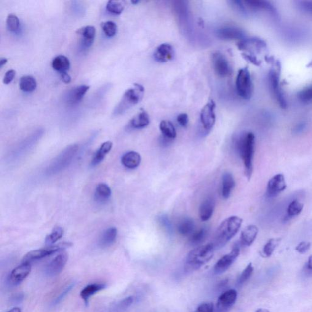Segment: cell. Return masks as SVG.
I'll return each mask as SVG.
<instances>
[{"instance_id":"6da1fadb","label":"cell","mask_w":312,"mask_h":312,"mask_svg":"<svg viewBox=\"0 0 312 312\" xmlns=\"http://www.w3.org/2000/svg\"><path fill=\"white\" fill-rule=\"evenodd\" d=\"M255 137L252 132L242 134L237 141V150L244 163L245 175L249 180L253 172V158L255 151Z\"/></svg>"},{"instance_id":"7a4b0ae2","label":"cell","mask_w":312,"mask_h":312,"mask_svg":"<svg viewBox=\"0 0 312 312\" xmlns=\"http://www.w3.org/2000/svg\"><path fill=\"white\" fill-rule=\"evenodd\" d=\"M215 247L208 244L196 248L188 253L186 259L185 270L187 273H191L201 268L209 262L213 257Z\"/></svg>"},{"instance_id":"3957f363","label":"cell","mask_w":312,"mask_h":312,"mask_svg":"<svg viewBox=\"0 0 312 312\" xmlns=\"http://www.w3.org/2000/svg\"><path fill=\"white\" fill-rule=\"evenodd\" d=\"M242 219L237 216H231L221 222L216 231L214 242L215 249H219L236 236L241 228Z\"/></svg>"},{"instance_id":"277c9868","label":"cell","mask_w":312,"mask_h":312,"mask_svg":"<svg viewBox=\"0 0 312 312\" xmlns=\"http://www.w3.org/2000/svg\"><path fill=\"white\" fill-rule=\"evenodd\" d=\"M145 89L142 85L138 84H135L133 87L127 90L123 95L118 105L115 108L113 111L114 116H121L132 107L137 105L142 101Z\"/></svg>"},{"instance_id":"5b68a950","label":"cell","mask_w":312,"mask_h":312,"mask_svg":"<svg viewBox=\"0 0 312 312\" xmlns=\"http://www.w3.org/2000/svg\"><path fill=\"white\" fill-rule=\"evenodd\" d=\"M79 146L72 145L67 146L53 160L45 170L47 175H53L62 172L71 163L78 153Z\"/></svg>"},{"instance_id":"8992f818","label":"cell","mask_w":312,"mask_h":312,"mask_svg":"<svg viewBox=\"0 0 312 312\" xmlns=\"http://www.w3.org/2000/svg\"><path fill=\"white\" fill-rule=\"evenodd\" d=\"M237 93L243 99L250 100L252 97L254 86L249 69H241L237 74L236 79Z\"/></svg>"},{"instance_id":"52a82bcc","label":"cell","mask_w":312,"mask_h":312,"mask_svg":"<svg viewBox=\"0 0 312 312\" xmlns=\"http://www.w3.org/2000/svg\"><path fill=\"white\" fill-rule=\"evenodd\" d=\"M71 245L72 244L70 242H63L57 245H51V246L45 248V249L32 250L24 257L23 262H30L32 261L42 259L47 256L68 249Z\"/></svg>"},{"instance_id":"ba28073f","label":"cell","mask_w":312,"mask_h":312,"mask_svg":"<svg viewBox=\"0 0 312 312\" xmlns=\"http://www.w3.org/2000/svg\"><path fill=\"white\" fill-rule=\"evenodd\" d=\"M268 82L274 99L277 101L281 108L286 109L287 102L280 84V73L278 70L271 69L268 74Z\"/></svg>"},{"instance_id":"9c48e42d","label":"cell","mask_w":312,"mask_h":312,"mask_svg":"<svg viewBox=\"0 0 312 312\" xmlns=\"http://www.w3.org/2000/svg\"><path fill=\"white\" fill-rule=\"evenodd\" d=\"M240 247L238 245H235L231 252L224 255L216 263L213 272L216 275H220L227 271L236 261L240 254Z\"/></svg>"},{"instance_id":"30bf717a","label":"cell","mask_w":312,"mask_h":312,"mask_svg":"<svg viewBox=\"0 0 312 312\" xmlns=\"http://www.w3.org/2000/svg\"><path fill=\"white\" fill-rule=\"evenodd\" d=\"M212 62L216 74L221 78H226L231 74V68L225 56L219 52L213 53Z\"/></svg>"},{"instance_id":"8fae6325","label":"cell","mask_w":312,"mask_h":312,"mask_svg":"<svg viewBox=\"0 0 312 312\" xmlns=\"http://www.w3.org/2000/svg\"><path fill=\"white\" fill-rule=\"evenodd\" d=\"M215 107L214 101L210 100L202 109L201 114H200L202 126L207 132L210 131L215 124Z\"/></svg>"},{"instance_id":"7c38bea8","label":"cell","mask_w":312,"mask_h":312,"mask_svg":"<svg viewBox=\"0 0 312 312\" xmlns=\"http://www.w3.org/2000/svg\"><path fill=\"white\" fill-rule=\"evenodd\" d=\"M67 253L63 252L58 254L57 257L48 264L45 269V273L49 276H55L60 274L68 261Z\"/></svg>"},{"instance_id":"4fadbf2b","label":"cell","mask_w":312,"mask_h":312,"mask_svg":"<svg viewBox=\"0 0 312 312\" xmlns=\"http://www.w3.org/2000/svg\"><path fill=\"white\" fill-rule=\"evenodd\" d=\"M286 188L287 184L284 175L277 174L268 181L266 196L268 198H274L284 191Z\"/></svg>"},{"instance_id":"5bb4252c","label":"cell","mask_w":312,"mask_h":312,"mask_svg":"<svg viewBox=\"0 0 312 312\" xmlns=\"http://www.w3.org/2000/svg\"><path fill=\"white\" fill-rule=\"evenodd\" d=\"M240 50L249 53V54L254 55L255 52H259L266 47L265 41L263 40L252 37V38H245L237 44Z\"/></svg>"},{"instance_id":"9a60e30c","label":"cell","mask_w":312,"mask_h":312,"mask_svg":"<svg viewBox=\"0 0 312 312\" xmlns=\"http://www.w3.org/2000/svg\"><path fill=\"white\" fill-rule=\"evenodd\" d=\"M237 298L236 290L230 289L222 293L218 299L217 310L218 312H226L233 307Z\"/></svg>"},{"instance_id":"2e32d148","label":"cell","mask_w":312,"mask_h":312,"mask_svg":"<svg viewBox=\"0 0 312 312\" xmlns=\"http://www.w3.org/2000/svg\"><path fill=\"white\" fill-rule=\"evenodd\" d=\"M245 8L247 7L254 11H264L272 15L277 16V10L270 1H260V0H249L243 1Z\"/></svg>"},{"instance_id":"e0dca14e","label":"cell","mask_w":312,"mask_h":312,"mask_svg":"<svg viewBox=\"0 0 312 312\" xmlns=\"http://www.w3.org/2000/svg\"><path fill=\"white\" fill-rule=\"evenodd\" d=\"M31 271L29 262H23L12 270L9 276V281L13 285H18L29 276Z\"/></svg>"},{"instance_id":"ac0fdd59","label":"cell","mask_w":312,"mask_h":312,"mask_svg":"<svg viewBox=\"0 0 312 312\" xmlns=\"http://www.w3.org/2000/svg\"><path fill=\"white\" fill-rule=\"evenodd\" d=\"M217 36L223 40H239V41L245 38L244 31L241 29L233 26H225L218 29Z\"/></svg>"},{"instance_id":"d6986e66","label":"cell","mask_w":312,"mask_h":312,"mask_svg":"<svg viewBox=\"0 0 312 312\" xmlns=\"http://www.w3.org/2000/svg\"><path fill=\"white\" fill-rule=\"evenodd\" d=\"M173 55L174 51L172 45L169 44H162L157 48L154 53V58L157 62L164 63L172 60Z\"/></svg>"},{"instance_id":"ffe728a7","label":"cell","mask_w":312,"mask_h":312,"mask_svg":"<svg viewBox=\"0 0 312 312\" xmlns=\"http://www.w3.org/2000/svg\"><path fill=\"white\" fill-rule=\"evenodd\" d=\"M90 87L88 85H80L72 89L66 97V103L70 106H74L82 100Z\"/></svg>"},{"instance_id":"44dd1931","label":"cell","mask_w":312,"mask_h":312,"mask_svg":"<svg viewBox=\"0 0 312 312\" xmlns=\"http://www.w3.org/2000/svg\"><path fill=\"white\" fill-rule=\"evenodd\" d=\"M76 34L81 36V44L85 48L92 46L96 35V29L93 26H87L80 28Z\"/></svg>"},{"instance_id":"7402d4cb","label":"cell","mask_w":312,"mask_h":312,"mask_svg":"<svg viewBox=\"0 0 312 312\" xmlns=\"http://www.w3.org/2000/svg\"><path fill=\"white\" fill-rule=\"evenodd\" d=\"M215 208V199L211 197L202 202L199 207V217L202 221H207L212 218Z\"/></svg>"},{"instance_id":"603a6c76","label":"cell","mask_w":312,"mask_h":312,"mask_svg":"<svg viewBox=\"0 0 312 312\" xmlns=\"http://www.w3.org/2000/svg\"><path fill=\"white\" fill-rule=\"evenodd\" d=\"M258 234V228L255 225L247 226L242 231L241 234V242L243 245L249 247L255 241Z\"/></svg>"},{"instance_id":"cb8c5ba5","label":"cell","mask_w":312,"mask_h":312,"mask_svg":"<svg viewBox=\"0 0 312 312\" xmlns=\"http://www.w3.org/2000/svg\"><path fill=\"white\" fill-rule=\"evenodd\" d=\"M142 157L137 152L129 151L122 156V164L127 169H134L139 166Z\"/></svg>"},{"instance_id":"d4e9b609","label":"cell","mask_w":312,"mask_h":312,"mask_svg":"<svg viewBox=\"0 0 312 312\" xmlns=\"http://www.w3.org/2000/svg\"><path fill=\"white\" fill-rule=\"evenodd\" d=\"M236 186L233 175L230 173H224L221 185V196L224 199H228Z\"/></svg>"},{"instance_id":"484cf974","label":"cell","mask_w":312,"mask_h":312,"mask_svg":"<svg viewBox=\"0 0 312 312\" xmlns=\"http://www.w3.org/2000/svg\"><path fill=\"white\" fill-rule=\"evenodd\" d=\"M178 233L183 236H191L194 232L195 224L193 219L189 217L183 218L179 221L177 225Z\"/></svg>"},{"instance_id":"4316f807","label":"cell","mask_w":312,"mask_h":312,"mask_svg":"<svg viewBox=\"0 0 312 312\" xmlns=\"http://www.w3.org/2000/svg\"><path fill=\"white\" fill-rule=\"evenodd\" d=\"M52 68L60 74L67 73L70 68V60L63 55H59L53 59L52 63Z\"/></svg>"},{"instance_id":"83f0119b","label":"cell","mask_w":312,"mask_h":312,"mask_svg":"<svg viewBox=\"0 0 312 312\" xmlns=\"http://www.w3.org/2000/svg\"><path fill=\"white\" fill-rule=\"evenodd\" d=\"M106 287V284L103 283H95L87 285L82 290L80 296L84 301L85 305H88L89 299L92 295H95Z\"/></svg>"},{"instance_id":"f1b7e54d","label":"cell","mask_w":312,"mask_h":312,"mask_svg":"<svg viewBox=\"0 0 312 312\" xmlns=\"http://www.w3.org/2000/svg\"><path fill=\"white\" fill-rule=\"evenodd\" d=\"M149 122L150 119L148 114L146 111H142L133 117L130 122V125L134 129H140L148 126Z\"/></svg>"},{"instance_id":"f546056e","label":"cell","mask_w":312,"mask_h":312,"mask_svg":"<svg viewBox=\"0 0 312 312\" xmlns=\"http://www.w3.org/2000/svg\"><path fill=\"white\" fill-rule=\"evenodd\" d=\"M117 230L116 228H109L103 232L99 240L101 247L106 248L113 245L116 241Z\"/></svg>"},{"instance_id":"4dcf8cb0","label":"cell","mask_w":312,"mask_h":312,"mask_svg":"<svg viewBox=\"0 0 312 312\" xmlns=\"http://www.w3.org/2000/svg\"><path fill=\"white\" fill-rule=\"evenodd\" d=\"M113 147V143L111 142H106L101 145L100 148L95 154L92 160L91 165L92 167L97 166L105 158L106 154L111 151Z\"/></svg>"},{"instance_id":"1f68e13d","label":"cell","mask_w":312,"mask_h":312,"mask_svg":"<svg viewBox=\"0 0 312 312\" xmlns=\"http://www.w3.org/2000/svg\"><path fill=\"white\" fill-rule=\"evenodd\" d=\"M111 190L109 187L106 184H99L96 188L95 198L98 202H105L110 198Z\"/></svg>"},{"instance_id":"d6a6232c","label":"cell","mask_w":312,"mask_h":312,"mask_svg":"<svg viewBox=\"0 0 312 312\" xmlns=\"http://www.w3.org/2000/svg\"><path fill=\"white\" fill-rule=\"evenodd\" d=\"M33 139H31L29 142V140L24 142L18 146L14 151H12V153L10 154L12 159L17 160L20 159L21 157L25 155L26 153H28L31 148L33 147L34 144H35L37 142V140H34Z\"/></svg>"},{"instance_id":"836d02e7","label":"cell","mask_w":312,"mask_h":312,"mask_svg":"<svg viewBox=\"0 0 312 312\" xmlns=\"http://www.w3.org/2000/svg\"><path fill=\"white\" fill-rule=\"evenodd\" d=\"M159 129L165 138L169 140L175 139L177 131L172 123L169 121H162L160 123Z\"/></svg>"},{"instance_id":"e575fe53","label":"cell","mask_w":312,"mask_h":312,"mask_svg":"<svg viewBox=\"0 0 312 312\" xmlns=\"http://www.w3.org/2000/svg\"><path fill=\"white\" fill-rule=\"evenodd\" d=\"M20 88L25 92H32L35 90L37 87V82L35 78L31 76L21 77L20 80Z\"/></svg>"},{"instance_id":"d590c367","label":"cell","mask_w":312,"mask_h":312,"mask_svg":"<svg viewBox=\"0 0 312 312\" xmlns=\"http://www.w3.org/2000/svg\"><path fill=\"white\" fill-rule=\"evenodd\" d=\"M281 239H271L266 243L263 249V255L265 257H270L273 255L277 246H278Z\"/></svg>"},{"instance_id":"8d00e7d4","label":"cell","mask_w":312,"mask_h":312,"mask_svg":"<svg viewBox=\"0 0 312 312\" xmlns=\"http://www.w3.org/2000/svg\"><path fill=\"white\" fill-rule=\"evenodd\" d=\"M303 209V204L297 200L292 201L288 206L287 217L292 218L300 215Z\"/></svg>"},{"instance_id":"74e56055","label":"cell","mask_w":312,"mask_h":312,"mask_svg":"<svg viewBox=\"0 0 312 312\" xmlns=\"http://www.w3.org/2000/svg\"><path fill=\"white\" fill-rule=\"evenodd\" d=\"M207 234L206 228H201L199 230L194 231L190 236V242L192 245H198L205 241Z\"/></svg>"},{"instance_id":"f35d334b","label":"cell","mask_w":312,"mask_h":312,"mask_svg":"<svg viewBox=\"0 0 312 312\" xmlns=\"http://www.w3.org/2000/svg\"><path fill=\"white\" fill-rule=\"evenodd\" d=\"M63 234V229L61 227L55 228L52 231V233L48 235L45 239V244L51 246L54 244L56 242L60 240L62 237Z\"/></svg>"},{"instance_id":"ab89813d","label":"cell","mask_w":312,"mask_h":312,"mask_svg":"<svg viewBox=\"0 0 312 312\" xmlns=\"http://www.w3.org/2000/svg\"><path fill=\"white\" fill-rule=\"evenodd\" d=\"M124 9V7L121 2L116 1H108L106 5V10L111 14L115 15L121 14L123 10Z\"/></svg>"},{"instance_id":"60d3db41","label":"cell","mask_w":312,"mask_h":312,"mask_svg":"<svg viewBox=\"0 0 312 312\" xmlns=\"http://www.w3.org/2000/svg\"><path fill=\"white\" fill-rule=\"evenodd\" d=\"M104 33L107 37H112L116 35L117 28L116 24L113 21H108L101 24Z\"/></svg>"},{"instance_id":"b9f144b4","label":"cell","mask_w":312,"mask_h":312,"mask_svg":"<svg viewBox=\"0 0 312 312\" xmlns=\"http://www.w3.org/2000/svg\"><path fill=\"white\" fill-rule=\"evenodd\" d=\"M7 27L8 30L10 32H17L20 27V21L18 18L14 14L8 15L7 18Z\"/></svg>"},{"instance_id":"7bdbcfd3","label":"cell","mask_w":312,"mask_h":312,"mask_svg":"<svg viewBox=\"0 0 312 312\" xmlns=\"http://www.w3.org/2000/svg\"><path fill=\"white\" fill-rule=\"evenodd\" d=\"M298 98L301 102L309 103L312 101V85L305 88L298 93Z\"/></svg>"},{"instance_id":"ee69618b","label":"cell","mask_w":312,"mask_h":312,"mask_svg":"<svg viewBox=\"0 0 312 312\" xmlns=\"http://www.w3.org/2000/svg\"><path fill=\"white\" fill-rule=\"evenodd\" d=\"M253 272H254V267H253L252 263H250L240 276L238 284L240 285L244 284L252 276Z\"/></svg>"},{"instance_id":"f6af8a7d","label":"cell","mask_w":312,"mask_h":312,"mask_svg":"<svg viewBox=\"0 0 312 312\" xmlns=\"http://www.w3.org/2000/svg\"><path fill=\"white\" fill-rule=\"evenodd\" d=\"M298 6L304 14L312 17V1H298Z\"/></svg>"},{"instance_id":"bcb514c9","label":"cell","mask_w":312,"mask_h":312,"mask_svg":"<svg viewBox=\"0 0 312 312\" xmlns=\"http://www.w3.org/2000/svg\"><path fill=\"white\" fill-rule=\"evenodd\" d=\"M159 223L161 224L162 227H163L168 233L171 234L173 232L172 224L170 221L169 218L167 215H162L159 216L158 218Z\"/></svg>"},{"instance_id":"7dc6e473","label":"cell","mask_w":312,"mask_h":312,"mask_svg":"<svg viewBox=\"0 0 312 312\" xmlns=\"http://www.w3.org/2000/svg\"><path fill=\"white\" fill-rule=\"evenodd\" d=\"M134 297H129L125 298L121 302H120L116 307V311L117 312H123L129 308L132 305L133 302H134Z\"/></svg>"},{"instance_id":"c3c4849f","label":"cell","mask_w":312,"mask_h":312,"mask_svg":"<svg viewBox=\"0 0 312 312\" xmlns=\"http://www.w3.org/2000/svg\"><path fill=\"white\" fill-rule=\"evenodd\" d=\"M214 306L212 303L208 302L202 303L194 312H213Z\"/></svg>"},{"instance_id":"681fc988","label":"cell","mask_w":312,"mask_h":312,"mask_svg":"<svg viewBox=\"0 0 312 312\" xmlns=\"http://www.w3.org/2000/svg\"><path fill=\"white\" fill-rule=\"evenodd\" d=\"M311 243L309 242H301L295 248L296 250L300 254H305L311 248Z\"/></svg>"},{"instance_id":"f907efd6","label":"cell","mask_w":312,"mask_h":312,"mask_svg":"<svg viewBox=\"0 0 312 312\" xmlns=\"http://www.w3.org/2000/svg\"><path fill=\"white\" fill-rule=\"evenodd\" d=\"M243 57L245 60L249 61L250 62L254 64L256 66H260L261 64V61L258 60L257 58L254 55L249 54V53H242Z\"/></svg>"},{"instance_id":"816d5d0a","label":"cell","mask_w":312,"mask_h":312,"mask_svg":"<svg viewBox=\"0 0 312 312\" xmlns=\"http://www.w3.org/2000/svg\"><path fill=\"white\" fill-rule=\"evenodd\" d=\"M177 122L181 126L185 127L187 126L188 124V116L186 113H181L179 114L177 117Z\"/></svg>"},{"instance_id":"f5cc1de1","label":"cell","mask_w":312,"mask_h":312,"mask_svg":"<svg viewBox=\"0 0 312 312\" xmlns=\"http://www.w3.org/2000/svg\"><path fill=\"white\" fill-rule=\"evenodd\" d=\"M16 74V71L14 70H10L6 72L4 77L3 82L4 84H9L14 80Z\"/></svg>"},{"instance_id":"db71d44e","label":"cell","mask_w":312,"mask_h":312,"mask_svg":"<svg viewBox=\"0 0 312 312\" xmlns=\"http://www.w3.org/2000/svg\"><path fill=\"white\" fill-rule=\"evenodd\" d=\"M61 79L65 84H70L71 81V78L67 73L60 74Z\"/></svg>"},{"instance_id":"11a10c76","label":"cell","mask_w":312,"mask_h":312,"mask_svg":"<svg viewBox=\"0 0 312 312\" xmlns=\"http://www.w3.org/2000/svg\"><path fill=\"white\" fill-rule=\"evenodd\" d=\"M306 270H308V272H310L312 273V255H311L310 257L308 258V263L306 264Z\"/></svg>"},{"instance_id":"9f6ffc18","label":"cell","mask_w":312,"mask_h":312,"mask_svg":"<svg viewBox=\"0 0 312 312\" xmlns=\"http://www.w3.org/2000/svg\"><path fill=\"white\" fill-rule=\"evenodd\" d=\"M7 59L5 58H1V60H0V67L2 68L4 65L7 62Z\"/></svg>"},{"instance_id":"6f0895ef","label":"cell","mask_w":312,"mask_h":312,"mask_svg":"<svg viewBox=\"0 0 312 312\" xmlns=\"http://www.w3.org/2000/svg\"><path fill=\"white\" fill-rule=\"evenodd\" d=\"M7 312H21V309L19 308H14L8 311Z\"/></svg>"},{"instance_id":"680465c9","label":"cell","mask_w":312,"mask_h":312,"mask_svg":"<svg viewBox=\"0 0 312 312\" xmlns=\"http://www.w3.org/2000/svg\"><path fill=\"white\" fill-rule=\"evenodd\" d=\"M255 312H270L269 311L268 309L260 308V309H258V310L256 311Z\"/></svg>"},{"instance_id":"91938a15","label":"cell","mask_w":312,"mask_h":312,"mask_svg":"<svg viewBox=\"0 0 312 312\" xmlns=\"http://www.w3.org/2000/svg\"><path fill=\"white\" fill-rule=\"evenodd\" d=\"M131 2L133 4L135 5L138 3H139L140 1H132Z\"/></svg>"}]
</instances>
